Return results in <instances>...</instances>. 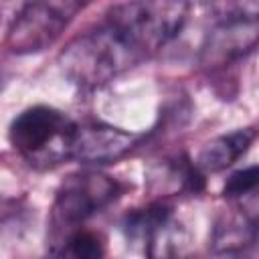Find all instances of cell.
<instances>
[{
	"mask_svg": "<svg viewBox=\"0 0 259 259\" xmlns=\"http://www.w3.org/2000/svg\"><path fill=\"white\" fill-rule=\"evenodd\" d=\"M142 57L109 26L103 24L75 36L59 55L65 77L81 89H97L136 65Z\"/></svg>",
	"mask_w": 259,
	"mask_h": 259,
	"instance_id": "6da1fadb",
	"label": "cell"
},
{
	"mask_svg": "<svg viewBox=\"0 0 259 259\" xmlns=\"http://www.w3.org/2000/svg\"><path fill=\"white\" fill-rule=\"evenodd\" d=\"M121 188L117 180L97 170H83L69 174L55 196L51 208V249L53 253L63 245V241L81 229V225L97 214L101 208L109 206Z\"/></svg>",
	"mask_w": 259,
	"mask_h": 259,
	"instance_id": "7a4b0ae2",
	"label": "cell"
},
{
	"mask_svg": "<svg viewBox=\"0 0 259 259\" xmlns=\"http://www.w3.org/2000/svg\"><path fill=\"white\" fill-rule=\"evenodd\" d=\"M190 6L186 2H125L107 12V22L142 59L180 34Z\"/></svg>",
	"mask_w": 259,
	"mask_h": 259,
	"instance_id": "3957f363",
	"label": "cell"
},
{
	"mask_svg": "<svg viewBox=\"0 0 259 259\" xmlns=\"http://www.w3.org/2000/svg\"><path fill=\"white\" fill-rule=\"evenodd\" d=\"M75 121L49 105H32L20 111L10 127L12 148L34 166H53L71 158Z\"/></svg>",
	"mask_w": 259,
	"mask_h": 259,
	"instance_id": "277c9868",
	"label": "cell"
},
{
	"mask_svg": "<svg viewBox=\"0 0 259 259\" xmlns=\"http://www.w3.org/2000/svg\"><path fill=\"white\" fill-rule=\"evenodd\" d=\"M79 2H28L24 4L6 32V47L16 55H30L49 49L69 26Z\"/></svg>",
	"mask_w": 259,
	"mask_h": 259,
	"instance_id": "5b68a950",
	"label": "cell"
},
{
	"mask_svg": "<svg viewBox=\"0 0 259 259\" xmlns=\"http://www.w3.org/2000/svg\"><path fill=\"white\" fill-rule=\"evenodd\" d=\"M125 233L132 241H144L148 259H188L192 237L188 229L164 204H152L125 217Z\"/></svg>",
	"mask_w": 259,
	"mask_h": 259,
	"instance_id": "8992f818",
	"label": "cell"
},
{
	"mask_svg": "<svg viewBox=\"0 0 259 259\" xmlns=\"http://www.w3.org/2000/svg\"><path fill=\"white\" fill-rule=\"evenodd\" d=\"M221 8H225V12L219 14L217 24L208 30L200 51V63L208 69L225 67L243 59L257 47L259 38L257 8L245 10V6L239 4Z\"/></svg>",
	"mask_w": 259,
	"mask_h": 259,
	"instance_id": "52a82bcc",
	"label": "cell"
},
{
	"mask_svg": "<svg viewBox=\"0 0 259 259\" xmlns=\"http://www.w3.org/2000/svg\"><path fill=\"white\" fill-rule=\"evenodd\" d=\"M140 136L107 125V123H83L75 125L71 140V158L87 166L113 164L127 156L138 144Z\"/></svg>",
	"mask_w": 259,
	"mask_h": 259,
	"instance_id": "ba28073f",
	"label": "cell"
},
{
	"mask_svg": "<svg viewBox=\"0 0 259 259\" xmlns=\"http://www.w3.org/2000/svg\"><path fill=\"white\" fill-rule=\"evenodd\" d=\"M255 140V130L253 127H243L235 130L231 134H223L214 140H210L194 160V166L198 168L200 174L208 172H221L233 166L253 144Z\"/></svg>",
	"mask_w": 259,
	"mask_h": 259,
	"instance_id": "9c48e42d",
	"label": "cell"
},
{
	"mask_svg": "<svg viewBox=\"0 0 259 259\" xmlns=\"http://www.w3.org/2000/svg\"><path fill=\"white\" fill-rule=\"evenodd\" d=\"M257 239V219L247 214H225L217 221L212 231V249L221 255H239L253 247Z\"/></svg>",
	"mask_w": 259,
	"mask_h": 259,
	"instance_id": "30bf717a",
	"label": "cell"
},
{
	"mask_svg": "<svg viewBox=\"0 0 259 259\" xmlns=\"http://www.w3.org/2000/svg\"><path fill=\"white\" fill-rule=\"evenodd\" d=\"M59 259H105V239L89 229H77L55 251Z\"/></svg>",
	"mask_w": 259,
	"mask_h": 259,
	"instance_id": "8fae6325",
	"label": "cell"
},
{
	"mask_svg": "<svg viewBox=\"0 0 259 259\" xmlns=\"http://www.w3.org/2000/svg\"><path fill=\"white\" fill-rule=\"evenodd\" d=\"M257 182H259V168L255 164L241 168L227 178L223 186V196L231 200H241L243 196H251L257 190Z\"/></svg>",
	"mask_w": 259,
	"mask_h": 259,
	"instance_id": "7c38bea8",
	"label": "cell"
}]
</instances>
